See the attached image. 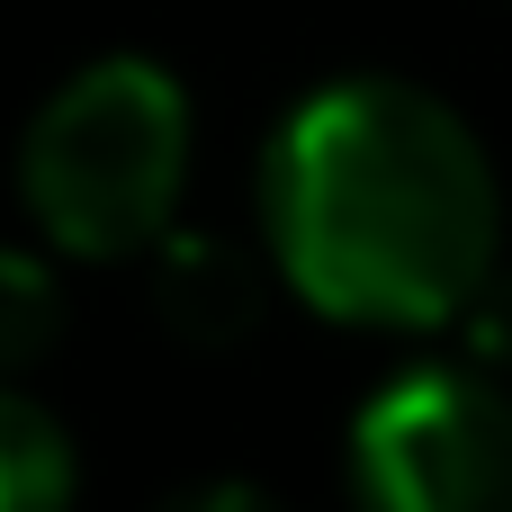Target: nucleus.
Wrapping results in <instances>:
<instances>
[{"instance_id": "nucleus-1", "label": "nucleus", "mask_w": 512, "mask_h": 512, "mask_svg": "<svg viewBox=\"0 0 512 512\" xmlns=\"http://www.w3.org/2000/svg\"><path fill=\"white\" fill-rule=\"evenodd\" d=\"M261 252L324 324L441 333L495 279L504 180L441 90L342 72L315 81L261 153Z\"/></svg>"}, {"instance_id": "nucleus-2", "label": "nucleus", "mask_w": 512, "mask_h": 512, "mask_svg": "<svg viewBox=\"0 0 512 512\" xmlns=\"http://www.w3.org/2000/svg\"><path fill=\"white\" fill-rule=\"evenodd\" d=\"M198 108L171 63L99 54L54 81L18 135V207L63 261H144L189 198Z\"/></svg>"}, {"instance_id": "nucleus-3", "label": "nucleus", "mask_w": 512, "mask_h": 512, "mask_svg": "<svg viewBox=\"0 0 512 512\" xmlns=\"http://www.w3.org/2000/svg\"><path fill=\"white\" fill-rule=\"evenodd\" d=\"M351 504L360 512H512V378L495 369H405L351 414Z\"/></svg>"}, {"instance_id": "nucleus-4", "label": "nucleus", "mask_w": 512, "mask_h": 512, "mask_svg": "<svg viewBox=\"0 0 512 512\" xmlns=\"http://www.w3.org/2000/svg\"><path fill=\"white\" fill-rule=\"evenodd\" d=\"M144 261H153V315H162L171 342H189V351H225V342H243V333L261 324L270 279H261V261H252L243 243L171 225Z\"/></svg>"}, {"instance_id": "nucleus-5", "label": "nucleus", "mask_w": 512, "mask_h": 512, "mask_svg": "<svg viewBox=\"0 0 512 512\" xmlns=\"http://www.w3.org/2000/svg\"><path fill=\"white\" fill-rule=\"evenodd\" d=\"M72 495H81L72 432L27 387H0V512H72Z\"/></svg>"}, {"instance_id": "nucleus-6", "label": "nucleus", "mask_w": 512, "mask_h": 512, "mask_svg": "<svg viewBox=\"0 0 512 512\" xmlns=\"http://www.w3.org/2000/svg\"><path fill=\"white\" fill-rule=\"evenodd\" d=\"M63 342V288L36 252L0 243V387H27Z\"/></svg>"}, {"instance_id": "nucleus-7", "label": "nucleus", "mask_w": 512, "mask_h": 512, "mask_svg": "<svg viewBox=\"0 0 512 512\" xmlns=\"http://www.w3.org/2000/svg\"><path fill=\"white\" fill-rule=\"evenodd\" d=\"M459 333H468L477 369H495V378H512V279H504V270H495V279H486V288L468 297Z\"/></svg>"}, {"instance_id": "nucleus-8", "label": "nucleus", "mask_w": 512, "mask_h": 512, "mask_svg": "<svg viewBox=\"0 0 512 512\" xmlns=\"http://www.w3.org/2000/svg\"><path fill=\"white\" fill-rule=\"evenodd\" d=\"M162 512H288L270 486H252V477H198V486H180Z\"/></svg>"}]
</instances>
